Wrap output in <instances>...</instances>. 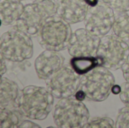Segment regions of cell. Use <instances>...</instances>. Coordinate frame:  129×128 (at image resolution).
<instances>
[{
  "label": "cell",
  "mask_w": 129,
  "mask_h": 128,
  "mask_svg": "<svg viewBox=\"0 0 129 128\" xmlns=\"http://www.w3.org/2000/svg\"><path fill=\"white\" fill-rule=\"evenodd\" d=\"M116 80L109 69L99 66L82 75L75 97L80 100L102 102L110 96Z\"/></svg>",
  "instance_id": "6da1fadb"
},
{
  "label": "cell",
  "mask_w": 129,
  "mask_h": 128,
  "mask_svg": "<svg viewBox=\"0 0 129 128\" xmlns=\"http://www.w3.org/2000/svg\"><path fill=\"white\" fill-rule=\"evenodd\" d=\"M54 97L46 88L29 85L21 91L20 108L30 120H45L54 106Z\"/></svg>",
  "instance_id": "7a4b0ae2"
},
{
  "label": "cell",
  "mask_w": 129,
  "mask_h": 128,
  "mask_svg": "<svg viewBox=\"0 0 129 128\" xmlns=\"http://www.w3.org/2000/svg\"><path fill=\"white\" fill-rule=\"evenodd\" d=\"M57 4L54 0L36 1L25 5L20 19L13 25L31 37L38 35L45 20L56 14Z\"/></svg>",
  "instance_id": "3957f363"
},
{
  "label": "cell",
  "mask_w": 129,
  "mask_h": 128,
  "mask_svg": "<svg viewBox=\"0 0 129 128\" xmlns=\"http://www.w3.org/2000/svg\"><path fill=\"white\" fill-rule=\"evenodd\" d=\"M89 119L88 108L74 96L60 99L54 106L53 120L57 127H85Z\"/></svg>",
  "instance_id": "277c9868"
},
{
  "label": "cell",
  "mask_w": 129,
  "mask_h": 128,
  "mask_svg": "<svg viewBox=\"0 0 129 128\" xmlns=\"http://www.w3.org/2000/svg\"><path fill=\"white\" fill-rule=\"evenodd\" d=\"M72 35L70 24L54 14L45 20L37 37L45 50L60 51L68 48Z\"/></svg>",
  "instance_id": "5b68a950"
},
{
  "label": "cell",
  "mask_w": 129,
  "mask_h": 128,
  "mask_svg": "<svg viewBox=\"0 0 129 128\" xmlns=\"http://www.w3.org/2000/svg\"><path fill=\"white\" fill-rule=\"evenodd\" d=\"M0 54L6 60L14 63L30 59L33 55L31 36L14 27L6 31L0 38Z\"/></svg>",
  "instance_id": "8992f818"
},
{
  "label": "cell",
  "mask_w": 129,
  "mask_h": 128,
  "mask_svg": "<svg viewBox=\"0 0 129 128\" xmlns=\"http://www.w3.org/2000/svg\"><path fill=\"white\" fill-rule=\"evenodd\" d=\"M129 44L115 35L101 38L96 57L100 66L112 70L122 69L129 57Z\"/></svg>",
  "instance_id": "52a82bcc"
},
{
  "label": "cell",
  "mask_w": 129,
  "mask_h": 128,
  "mask_svg": "<svg viewBox=\"0 0 129 128\" xmlns=\"http://www.w3.org/2000/svg\"><path fill=\"white\" fill-rule=\"evenodd\" d=\"M45 81L46 88L55 98L63 99L76 95L80 77L73 69L63 66Z\"/></svg>",
  "instance_id": "ba28073f"
},
{
  "label": "cell",
  "mask_w": 129,
  "mask_h": 128,
  "mask_svg": "<svg viewBox=\"0 0 129 128\" xmlns=\"http://www.w3.org/2000/svg\"><path fill=\"white\" fill-rule=\"evenodd\" d=\"M115 19V11L109 5L101 2L96 6L89 7L84 20L85 28L101 38L113 29Z\"/></svg>",
  "instance_id": "9c48e42d"
},
{
  "label": "cell",
  "mask_w": 129,
  "mask_h": 128,
  "mask_svg": "<svg viewBox=\"0 0 129 128\" xmlns=\"http://www.w3.org/2000/svg\"><path fill=\"white\" fill-rule=\"evenodd\" d=\"M101 37L85 28L76 29L73 32L67 50L72 57L96 56Z\"/></svg>",
  "instance_id": "30bf717a"
},
{
  "label": "cell",
  "mask_w": 129,
  "mask_h": 128,
  "mask_svg": "<svg viewBox=\"0 0 129 128\" xmlns=\"http://www.w3.org/2000/svg\"><path fill=\"white\" fill-rule=\"evenodd\" d=\"M64 64V57L59 51L45 50L35 60L34 67L37 76L47 80L60 69Z\"/></svg>",
  "instance_id": "8fae6325"
},
{
  "label": "cell",
  "mask_w": 129,
  "mask_h": 128,
  "mask_svg": "<svg viewBox=\"0 0 129 128\" xmlns=\"http://www.w3.org/2000/svg\"><path fill=\"white\" fill-rule=\"evenodd\" d=\"M56 14L70 24L85 20L89 6L85 0H57Z\"/></svg>",
  "instance_id": "7c38bea8"
},
{
  "label": "cell",
  "mask_w": 129,
  "mask_h": 128,
  "mask_svg": "<svg viewBox=\"0 0 129 128\" xmlns=\"http://www.w3.org/2000/svg\"><path fill=\"white\" fill-rule=\"evenodd\" d=\"M21 91L17 84L2 76L0 83V108L20 107Z\"/></svg>",
  "instance_id": "4fadbf2b"
},
{
  "label": "cell",
  "mask_w": 129,
  "mask_h": 128,
  "mask_svg": "<svg viewBox=\"0 0 129 128\" xmlns=\"http://www.w3.org/2000/svg\"><path fill=\"white\" fill-rule=\"evenodd\" d=\"M25 6L20 0H0V17L3 26L14 25L21 17Z\"/></svg>",
  "instance_id": "5bb4252c"
},
{
  "label": "cell",
  "mask_w": 129,
  "mask_h": 128,
  "mask_svg": "<svg viewBox=\"0 0 129 128\" xmlns=\"http://www.w3.org/2000/svg\"><path fill=\"white\" fill-rule=\"evenodd\" d=\"M24 117L20 107L0 108V127H19Z\"/></svg>",
  "instance_id": "9a60e30c"
},
{
  "label": "cell",
  "mask_w": 129,
  "mask_h": 128,
  "mask_svg": "<svg viewBox=\"0 0 129 128\" xmlns=\"http://www.w3.org/2000/svg\"><path fill=\"white\" fill-rule=\"evenodd\" d=\"M70 66L78 75H83L99 66L100 61L96 56L72 57Z\"/></svg>",
  "instance_id": "2e32d148"
},
{
  "label": "cell",
  "mask_w": 129,
  "mask_h": 128,
  "mask_svg": "<svg viewBox=\"0 0 129 128\" xmlns=\"http://www.w3.org/2000/svg\"><path fill=\"white\" fill-rule=\"evenodd\" d=\"M113 34L129 44V11L116 13Z\"/></svg>",
  "instance_id": "e0dca14e"
},
{
  "label": "cell",
  "mask_w": 129,
  "mask_h": 128,
  "mask_svg": "<svg viewBox=\"0 0 129 128\" xmlns=\"http://www.w3.org/2000/svg\"><path fill=\"white\" fill-rule=\"evenodd\" d=\"M85 128H96V127H116L114 121L110 117H95L89 119Z\"/></svg>",
  "instance_id": "ac0fdd59"
},
{
  "label": "cell",
  "mask_w": 129,
  "mask_h": 128,
  "mask_svg": "<svg viewBox=\"0 0 129 128\" xmlns=\"http://www.w3.org/2000/svg\"><path fill=\"white\" fill-rule=\"evenodd\" d=\"M111 7L116 13L129 11V0H100Z\"/></svg>",
  "instance_id": "d6986e66"
},
{
  "label": "cell",
  "mask_w": 129,
  "mask_h": 128,
  "mask_svg": "<svg viewBox=\"0 0 129 128\" xmlns=\"http://www.w3.org/2000/svg\"><path fill=\"white\" fill-rule=\"evenodd\" d=\"M116 127H129V107L125 106L121 109L117 115L116 121L115 122Z\"/></svg>",
  "instance_id": "ffe728a7"
},
{
  "label": "cell",
  "mask_w": 129,
  "mask_h": 128,
  "mask_svg": "<svg viewBox=\"0 0 129 128\" xmlns=\"http://www.w3.org/2000/svg\"><path fill=\"white\" fill-rule=\"evenodd\" d=\"M119 98L121 101L125 105V106L129 107V81L123 83L120 87Z\"/></svg>",
  "instance_id": "44dd1931"
},
{
  "label": "cell",
  "mask_w": 129,
  "mask_h": 128,
  "mask_svg": "<svg viewBox=\"0 0 129 128\" xmlns=\"http://www.w3.org/2000/svg\"><path fill=\"white\" fill-rule=\"evenodd\" d=\"M122 71L123 74V77L126 81H129V57L127 61L122 67Z\"/></svg>",
  "instance_id": "7402d4cb"
},
{
  "label": "cell",
  "mask_w": 129,
  "mask_h": 128,
  "mask_svg": "<svg viewBox=\"0 0 129 128\" xmlns=\"http://www.w3.org/2000/svg\"><path fill=\"white\" fill-rule=\"evenodd\" d=\"M19 127H40V126L29 120H23Z\"/></svg>",
  "instance_id": "603a6c76"
},
{
  "label": "cell",
  "mask_w": 129,
  "mask_h": 128,
  "mask_svg": "<svg viewBox=\"0 0 129 128\" xmlns=\"http://www.w3.org/2000/svg\"><path fill=\"white\" fill-rule=\"evenodd\" d=\"M7 71L6 66V60L1 55V75H2Z\"/></svg>",
  "instance_id": "cb8c5ba5"
},
{
  "label": "cell",
  "mask_w": 129,
  "mask_h": 128,
  "mask_svg": "<svg viewBox=\"0 0 129 128\" xmlns=\"http://www.w3.org/2000/svg\"><path fill=\"white\" fill-rule=\"evenodd\" d=\"M85 2L88 5L89 7H93L98 5L100 0H85Z\"/></svg>",
  "instance_id": "d4e9b609"
},
{
  "label": "cell",
  "mask_w": 129,
  "mask_h": 128,
  "mask_svg": "<svg viewBox=\"0 0 129 128\" xmlns=\"http://www.w3.org/2000/svg\"><path fill=\"white\" fill-rule=\"evenodd\" d=\"M36 1H40V0H36Z\"/></svg>",
  "instance_id": "484cf974"
},
{
  "label": "cell",
  "mask_w": 129,
  "mask_h": 128,
  "mask_svg": "<svg viewBox=\"0 0 129 128\" xmlns=\"http://www.w3.org/2000/svg\"><path fill=\"white\" fill-rule=\"evenodd\" d=\"M20 1H23V0H20Z\"/></svg>",
  "instance_id": "4316f807"
}]
</instances>
